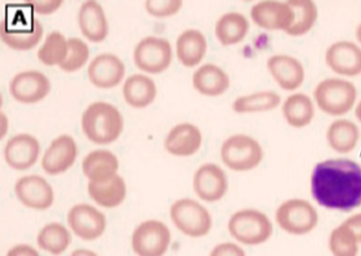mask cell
I'll list each match as a JSON object with an SVG mask.
<instances>
[{
	"mask_svg": "<svg viewBox=\"0 0 361 256\" xmlns=\"http://www.w3.org/2000/svg\"><path fill=\"white\" fill-rule=\"evenodd\" d=\"M360 138L358 126L345 118L337 119L331 123L326 134V142L331 149L341 154L353 152L357 147Z\"/></svg>",
	"mask_w": 361,
	"mask_h": 256,
	"instance_id": "27",
	"label": "cell"
},
{
	"mask_svg": "<svg viewBox=\"0 0 361 256\" xmlns=\"http://www.w3.org/2000/svg\"><path fill=\"white\" fill-rule=\"evenodd\" d=\"M169 216L180 233L192 238L207 237L214 226L210 211L199 200L182 198L176 200L169 209Z\"/></svg>",
	"mask_w": 361,
	"mask_h": 256,
	"instance_id": "7",
	"label": "cell"
},
{
	"mask_svg": "<svg viewBox=\"0 0 361 256\" xmlns=\"http://www.w3.org/2000/svg\"><path fill=\"white\" fill-rule=\"evenodd\" d=\"M171 229L163 221H142L134 230L131 246L137 256H164L171 244Z\"/></svg>",
	"mask_w": 361,
	"mask_h": 256,
	"instance_id": "9",
	"label": "cell"
},
{
	"mask_svg": "<svg viewBox=\"0 0 361 256\" xmlns=\"http://www.w3.org/2000/svg\"><path fill=\"white\" fill-rule=\"evenodd\" d=\"M79 25L89 41L101 42L107 37L109 25L104 11L100 4L93 0L85 2L80 7Z\"/></svg>",
	"mask_w": 361,
	"mask_h": 256,
	"instance_id": "26",
	"label": "cell"
},
{
	"mask_svg": "<svg viewBox=\"0 0 361 256\" xmlns=\"http://www.w3.org/2000/svg\"><path fill=\"white\" fill-rule=\"evenodd\" d=\"M326 66L342 78L361 75V47L350 41L334 42L326 50Z\"/></svg>",
	"mask_w": 361,
	"mask_h": 256,
	"instance_id": "13",
	"label": "cell"
},
{
	"mask_svg": "<svg viewBox=\"0 0 361 256\" xmlns=\"http://www.w3.org/2000/svg\"><path fill=\"white\" fill-rule=\"evenodd\" d=\"M182 6L181 0H147L145 4L148 14L158 18L175 16Z\"/></svg>",
	"mask_w": 361,
	"mask_h": 256,
	"instance_id": "37",
	"label": "cell"
},
{
	"mask_svg": "<svg viewBox=\"0 0 361 256\" xmlns=\"http://www.w3.org/2000/svg\"><path fill=\"white\" fill-rule=\"evenodd\" d=\"M126 74V66L116 55L100 54L88 67V78L97 87L109 89L122 82Z\"/></svg>",
	"mask_w": 361,
	"mask_h": 256,
	"instance_id": "20",
	"label": "cell"
},
{
	"mask_svg": "<svg viewBox=\"0 0 361 256\" xmlns=\"http://www.w3.org/2000/svg\"><path fill=\"white\" fill-rule=\"evenodd\" d=\"M355 37L359 42V45L361 47V23L358 25L357 28H356Z\"/></svg>",
	"mask_w": 361,
	"mask_h": 256,
	"instance_id": "43",
	"label": "cell"
},
{
	"mask_svg": "<svg viewBox=\"0 0 361 256\" xmlns=\"http://www.w3.org/2000/svg\"><path fill=\"white\" fill-rule=\"evenodd\" d=\"M360 245H361V240H360Z\"/></svg>",
	"mask_w": 361,
	"mask_h": 256,
	"instance_id": "44",
	"label": "cell"
},
{
	"mask_svg": "<svg viewBox=\"0 0 361 256\" xmlns=\"http://www.w3.org/2000/svg\"><path fill=\"white\" fill-rule=\"evenodd\" d=\"M203 135L200 128L190 123H182L173 127L164 140L169 154L188 157L197 154L202 148Z\"/></svg>",
	"mask_w": 361,
	"mask_h": 256,
	"instance_id": "17",
	"label": "cell"
},
{
	"mask_svg": "<svg viewBox=\"0 0 361 256\" xmlns=\"http://www.w3.org/2000/svg\"><path fill=\"white\" fill-rule=\"evenodd\" d=\"M229 236L242 246H259L269 241L274 233L273 221L256 208L240 209L229 217Z\"/></svg>",
	"mask_w": 361,
	"mask_h": 256,
	"instance_id": "3",
	"label": "cell"
},
{
	"mask_svg": "<svg viewBox=\"0 0 361 256\" xmlns=\"http://www.w3.org/2000/svg\"><path fill=\"white\" fill-rule=\"evenodd\" d=\"M193 190L199 200L206 204L218 203L228 194L229 181L226 171L219 164L206 163L195 170Z\"/></svg>",
	"mask_w": 361,
	"mask_h": 256,
	"instance_id": "10",
	"label": "cell"
},
{
	"mask_svg": "<svg viewBox=\"0 0 361 256\" xmlns=\"http://www.w3.org/2000/svg\"><path fill=\"white\" fill-rule=\"evenodd\" d=\"M6 256H40L35 248L28 245H17L8 251Z\"/></svg>",
	"mask_w": 361,
	"mask_h": 256,
	"instance_id": "40",
	"label": "cell"
},
{
	"mask_svg": "<svg viewBox=\"0 0 361 256\" xmlns=\"http://www.w3.org/2000/svg\"><path fill=\"white\" fill-rule=\"evenodd\" d=\"M319 215L315 207L307 200L293 198L284 200L275 212V221L282 231L290 236H304L317 228Z\"/></svg>",
	"mask_w": 361,
	"mask_h": 256,
	"instance_id": "8",
	"label": "cell"
},
{
	"mask_svg": "<svg viewBox=\"0 0 361 256\" xmlns=\"http://www.w3.org/2000/svg\"><path fill=\"white\" fill-rule=\"evenodd\" d=\"M123 94L127 104L133 108H147L155 100L156 84L154 80L145 75L135 74L126 80Z\"/></svg>",
	"mask_w": 361,
	"mask_h": 256,
	"instance_id": "30",
	"label": "cell"
},
{
	"mask_svg": "<svg viewBox=\"0 0 361 256\" xmlns=\"http://www.w3.org/2000/svg\"><path fill=\"white\" fill-rule=\"evenodd\" d=\"M28 6H31L33 11H35L40 15H49L51 13L58 10L61 6L63 1L59 0H49V1H36V0H30L25 1Z\"/></svg>",
	"mask_w": 361,
	"mask_h": 256,
	"instance_id": "39",
	"label": "cell"
},
{
	"mask_svg": "<svg viewBox=\"0 0 361 256\" xmlns=\"http://www.w3.org/2000/svg\"><path fill=\"white\" fill-rule=\"evenodd\" d=\"M15 193L25 207L33 210H47L54 203L52 186L44 178L38 175H30L20 178L16 183Z\"/></svg>",
	"mask_w": 361,
	"mask_h": 256,
	"instance_id": "16",
	"label": "cell"
},
{
	"mask_svg": "<svg viewBox=\"0 0 361 256\" xmlns=\"http://www.w3.org/2000/svg\"><path fill=\"white\" fill-rule=\"evenodd\" d=\"M171 42L164 38L147 37L135 47L134 62L139 70L158 75L166 71L172 62Z\"/></svg>",
	"mask_w": 361,
	"mask_h": 256,
	"instance_id": "11",
	"label": "cell"
},
{
	"mask_svg": "<svg viewBox=\"0 0 361 256\" xmlns=\"http://www.w3.org/2000/svg\"><path fill=\"white\" fill-rule=\"evenodd\" d=\"M250 20L244 14L237 11L224 13L216 20L214 35L225 48L241 44L250 32Z\"/></svg>",
	"mask_w": 361,
	"mask_h": 256,
	"instance_id": "24",
	"label": "cell"
},
{
	"mask_svg": "<svg viewBox=\"0 0 361 256\" xmlns=\"http://www.w3.org/2000/svg\"><path fill=\"white\" fill-rule=\"evenodd\" d=\"M225 168L235 173H247L259 167L264 159V150L252 135L233 134L225 139L219 150Z\"/></svg>",
	"mask_w": 361,
	"mask_h": 256,
	"instance_id": "5",
	"label": "cell"
},
{
	"mask_svg": "<svg viewBox=\"0 0 361 256\" xmlns=\"http://www.w3.org/2000/svg\"><path fill=\"white\" fill-rule=\"evenodd\" d=\"M24 6L7 7L6 17L0 28L2 41L16 50H30L38 44L44 28L32 15V8L27 4Z\"/></svg>",
	"mask_w": 361,
	"mask_h": 256,
	"instance_id": "2",
	"label": "cell"
},
{
	"mask_svg": "<svg viewBox=\"0 0 361 256\" xmlns=\"http://www.w3.org/2000/svg\"><path fill=\"white\" fill-rule=\"evenodd\" d=\"M39 152L40 146L36 138L28 134H20L8 140L4 149V157L13 169L23 171L36 164Z\"/></svg>",
	"mask_w": 361,
	"mask_h": 256,
	"instance_id": "22",
	"label": "cell"
},
{
	"mask_svg": "<svg viewBox=\"0 0 361 256\" xmlns=\"http://www.w3.org/2000/svg\"><path fill=\"white\" fill-rule=\"evenodd\" d=\"M355 117L357 121L361 123V100L355 105Z\"/></svg>",
	"mask_w": 361,
	"mask_h": 256,
	"instance_id": "42",
	"label": "cell"
},
{
	"mask_svg": "<svg viewBox=\"0 0 361 256\" xmlns=\"http://www.w3.org/2000/svg\"><path fill=\"white\" fill-rule=\"evenodd\" d=\"M68 53L66 37L61 32H53L46 37L44 44L38 51L37 56L45 66L61 65Z\"/></svg>",
	"mask_w": 361,
	"mask_h": 256,
	"instance_id": "35",
	"label": "cell"
},
{
	"mask_svg": "<svg viewBox=\"0 0 361 256\" xmlns=\"http://www.w3.org/2000/svg\"><path fill=\"white\" fill-rule=\"evenodd\" d=\"M193 87L206 97H219L224 95L231 85L228 74L222 67L212 63L200 66L192 76Z\"/></svg>",
	"mask_w": 361,
	"mask_h": 256,
	"instance_id": "19",
	"label": "cell"
},
{
	"mask_svg": "<svg viewBox=\"0 0 361 256\" xmlns=\"http://www.w3.org/2000/svg\"><path fill=\"white\" fill-rule=\"evenodd\" d=\"M38 247L53 255L65 252L71 243V236L65 226L59 223H51L40 230L37 238Z\"/></svg>",
	"mask_w": 361,
	"mask_h": 256,
	"instance_id": "33",
	"label": "cell"
},
{
	"mask_svg": "<svg viewBox=\"0 0 361 256\" xmlns=\"http://www.w3.org/2000/svg\"><path fill=\"white\" fill-rule=\"evenodd\" d=\"M51 85L48 78L38 71H25L16 75L10 85V92L16 101L36 104L48 95Z\"/></svg>",
	"mask_w": 361,
	"mask_h": 256,
	"instance_id": "18",
	"label": "cell"
},
{
	"mask_svg": "<svg viewBox=\"0 0 361 256\" xmlns=\"http://www.w3.org/2000/svg\"><path fill=\"white\" fill-rule=\"evenodd\" d=\"M282 104V98L274 91L256 92L235 98L232 110L237 114L271 112Z\"/></svg>",
	"mask_w": 361,
	"mask_h": 256,
	"instance_id": "29",
	"label": "cell"
},
{
	"mask_svg": "<svg viewBox=\"0 0 361 256\" xmlns=\"http://www.w3.org/2000/svg\"><path fill=\"white\" fill-rule=\"evenodd\" d=\"M82 130L93 143L108 145L114 142L124 128V119L116 106L97 102L88 106L82 115Z\"/></svg>",
	"mask_w": 361,
	"mask_h": 256,
	"instance_id": "4",
	"label": "cell"
},
{
	"mask_svg": "<svg viewBox=\"0 0 361 256\" xmlns=\"http://www.w3.org/2000/svg\"><path fill=\"white\" fill-rule=\"evenodd\" d=\"M311 193L319 206L329 210L351 212L361 206V167L355 161L335 159L314 167Z\"/></svg>",
	"mask_w": 361,
	"mask_h": 256,
	"instance_id": "1",
	"label": "cell"
},
{
	"mask_svg": "<svg viewBox=\"0 0 361 256\" xmlns=\"http://www.w3.org/2000/svg\"><path fill=\"white\" fill-rule=\"evenodd\" d=\"M67 220L75 236L87 241L95 240L103 236L107 225L104 213L88 204L71 207Z\"/></svg>",
	"mask_w": 361,
	"mask_h": 256,
	"instance_id": "14",
	"label": "cell"
},
{
	"mask_svg": "<svg viewBox=\"0 0 361 256\" xmlns=\"http://www.w3.org/2000/svg\"><path fill=\"white\" fill-rule=\"evenodd\" d=\"M67 56L59 67L66 72H74L82 69L89 58L88 46L80 38H70L67 40Z\"/></svg>",
	"mask_w": 361,
	"mask_h": 256,
	"instance_id": "36",
	"label": "cell"
},
{
	"mask_svg": "<svg viewBox=\"0 0 361 256\" xmlns=\"http://www.w3.org/2000/svg\"><path fill=\"white\" fill-rule=\"evenodd\" d=\"M313 101L322 113L329 116L341 117L355 108L357 89L346 79L326 78L316 85Z\"/></svg>",
	"mask_w": 361,
	"mask_h": 256,
	"instance_id": "6",
	"label": "cell"
},
{
	"mask_svg": "<svg viewBox=\"0 0 361 256\" xmlns=\"http://www.w3.org/2000/svg\"><path fill=\"white\" fill-rule=\"evenodd\" d=\"M208 51V42L202 31L188 29L183 32L176 41L177 58L182 66L194 68L202 66Z\"/></svg>",
	"mask_w": 361,
	"mask_h": 256,
	"instance_id": "23",
	"label": "cell"
},
{
	"mask_svg": "<svg viewBox=\"0 0 361 256\" xmlns=\"http://www.w3.org/2000/svg\"><path fill=\"white\" fill-rule=\"evenodd\" d=\"M118 160L111 152L97 150L89 153L82 161V171L90 182L103 183L117 174Z\"/></svg>",
	"mask_w": 361,
	"mask_h": 256,
	"instance_id": "28",
	"label": "cell"
},
{
	"mask_svg": "<svg viewBox=\"0 0 361 256\" xmlns=\"http://www.w3.org/2000/svg\"><path fill=\"white\" fill-rule=\"evenodd\" d=\"M267 69L276 84L283 91L295 92L305 83L303 63L291 55H271L267 59Z\"/></svg>",
	"mask_w": 361,
	"mask_h": 256,
	"instance_id": "15",
	"label": "cell"
},
{
	"mask_svg": "<svg viewBox=\"0 0 361 256\" xmlns=\"http://www.w3.org/2000/svg\"><path fill=\"white\" fill-rule=\"evenodd\" d=\"M360 236L345 221L331 233L329 246L334 256H357Z\"/></svg>",
	"mask_w": 361,
	"mask_h": 256,
	"instance_id": "34",
	"label": "cell"
},
{
	"mask_svg": "<svg viewBox=\"0 0 361 256\" xmlns=\"http://www.w3.org/2000/svg\"><path fill=\"white\" fill-rule=\"evenodd\" d=\"M284 121L294 129H303L311 125L315 117L316 105L312 98L302 92L291 94L282 102Z\"/></svg>",
	"mask_w": 361,
	"mask_h": 256,
	"instance_id": "25",
	"label": "cell"
},
{
	"mask_svg": "<svg viewBox=\"0 0 361 256\" xmlns=\"http://www.w3.org/2000/svg\"><path fill=\"white\" fill-rule=\"evenodd\" d=\"M78 146L70 135H63L53 140L42 157V167L49 175L65 173L74 164Z\"/></svg>",
	"mask_w": 361,
	"mask_h": 256,
	"instance_id": "21",
	"label": "cell"
},
{
	"mask_svg": "<svg viewBox=\"0 0 361 256\" xmlns=\"http://www.w3.org/2000/svg\"><path fill=\"white\" fill-rule=\"evenodd\" d=\"M88 194L99 206L114 208L124 202L126 185L124 178L116 174L109 181L103 183L89 182Z\"/></svg>",
	"mask_w": 361,
	"mask_h": 256,
	"instance_id": "31",
	"label": "cell"
},
{
	"mask_svg": "<svg viewBox=\"0 0 361 256\" xmlns=\"http://www.w3.org/2000/svg\"><path fill=\"white\" fill-rule=\"evenodd\" d=\"M250 17L259 28L286 33L294 20V13L288 1L265 0L253 4Z\"/></svg>",
	"mask_w": 361,
	"mask_h": 256,
	"instance_id": "12",
	"label": "cell"
},
{
	"mask_svg": "<svg viewBox=\"0 0 361 256\" xmlns=\"http://www.w3.org/2000/svg\"><path fill=\"white\" fill-rule=\"evenodd\" d=\"M294 20L287 35L293 37H300L307 35L312 31L317 21L318 8L312 0H288Z\"/></svg>",
	"mask_w": 361,
	"mask_h": 256,
	"instance_id": "32",
	"label": "cell"
},
{
	"mask_svg": "<svg viewBox=\"0 0 361 256\" xmlns=\"http://www.w3.org/2000/svg\"><path fill=\"white\" fill-rule=\"evenodd\" d=\"M70 256H99L92 250L87 249H78L72 252Z\"/></svg>",
	"mask_w": 361,
	"mask_h": 256,
	"instance_id": "41",
	"label": "cell"
},
{
	"mask_svg": "<svg viewBox=\"0 0 361 256\" xmlns=\"http://www.w3.org/2000/svg\"><path fill=\"white\" fill-rule=\"evenodd\" d=\"M208 256H247V254L244 246L232 240L219 243L212 247Z\"/></svg>",
	"mask_w": 361,
	"mask_h": 256,
	"instance_id": "38",
	"label": "cell"
}]
</instances>
